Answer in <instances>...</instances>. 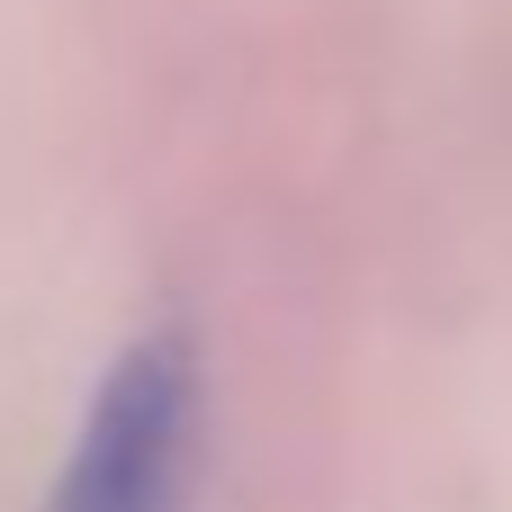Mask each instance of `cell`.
I'll return each mask as SVG.
<instances>
[{
    "instance_id": "1",
    "label": "cell",
    "mask_w": 512,
    "mask_h": 512,
    "mask_svg": "<svg viewBox=\"0 0 512 512\" xmlns=\"http://www.w3.org/2000/svg\"><path fill=\"white\" fill-rule=\"evenodd\" d=\"M189 459H198V351L180 324H162L108 360L45 512H180Z\"/></svg>"
}]
</instances>
